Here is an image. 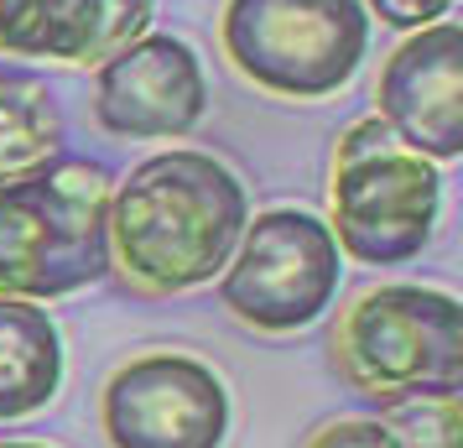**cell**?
<instances>
[{
  "instance_id": "obj_1",
  "label": "cell",
  "mask_w": 463,
  "mask_h": 448,
  "mask_svg": "<svg viewBox=\"0 0 463 448\" xmlns=\"http://www.w3.org/2000/svg\"><path fill=\"white\" fill-rule=\"evenodd\" d=\"M250 219V193L230 162L172 147L136 162L109 193V261L126 287L177 298L230 266Z\"/></svg>"
},
{
  "instance_id": "obj_2",
  "label": "cell",
  "mask_w": 463,
  "mask_h": 448,
  "mask_svg": "<svg viewBox=\"0 0 463 448\" xmlns=\"http://www.w3.org/2000/svg\"><path fill=\"white\" fill-rule=\"evenodd\" d=\"M105 162H52L0 188V298L52 302L115 272Z\"/></svg>"
},
{
  "instance_id": "obj_3",
  "label": "cell",
  "mask_w": 463,
  "mask_h": 448,
  "mask_svg": "<svg viewBox=\"0 0 463 448\" xmlns=\"http://www.w3.org/2000/svg\"><path fill=\"white\" fill-rule=\"evenodd\" d=\"M338 376L370 402L463 386V302L442 287L385 281L338 313Z\"/></svg>"
},
{
  "instance_id": "obj_4",
  "label": "cell",
  "mask_w": 463,
  "mask_h": 448,
  "mask_svg": "<svg viewBox=\"0 0 463 448\" xmlns=\"http://www.w3.org/2000/svg\"><path fill=\"white\" fill-rule=\"evenodd\" d=\"M219 47L276 100H328L370 52V11L364 0H224Z\"/></svg>"
},
{
  "instance_id": "obj_5",
  "label": "cell",
  "mask_w": 463,
  "mask_h": 448,
  "mask_svg": "<svg viewBox=\"0 0 463 448\" xmlns=\"http://www.w3.org/2000/svg\"><path fill=\"white\" fill-rule=\"evenodd\" d=\"M344 256L328 219L313 209H260L245 219L219 302L255 334H297L338 302Z\"/></svg>"
},
{
  "instance_id": "obj_6",
  "label": "cell",
  "mask_w": 463,
  "mask_h": 448,
  "mask_svg": "<svg viewBox=\"0 0 463 448\" xmlns=\"http://www.w3.org/2000/svg\"><path fill=\"white\" fill-rule=\"evenodd\" d=\"M230 386L183 349L126 360L99 391V433L109 448H224Z\"/></svg>"
},
{
  "instance_id": "obj_7",
  "label": "cell",
  "mask_w": 463,
  "mask_h": 448,
  "mask_svg": "<svg viewBox=\"0 0 463 448\" xmlns=\"http://www.w3.org/2000/svg\"><path fill=\"white\" fill-rule=\"evenodd\" d=\"M442 214V172L406 147H385L359 162L334 167V219L338 256L359 266H406L417 261Z\"/></svg>"
},
{
  "instance_id": "obj_8",
  "label": "cell",
  "mask_w": 463,
  "mask_h": 448,
  "mask_svg": "<svg viewBox=\"0 0 463 448\" xmlns=\"http://www.w3.org/2000/svg\"><path fill=\"white\" fill-rule=\"evenodd\" d=\"M209 115V73L177 32H146L94 73V120L126 141H183Z\"/></svg>"
},
{
  "instance_id": "obj_9",
  "label": "cell",
  "mask_w": 463,
  "mask_h": 448,
  "mask_svg": "<svg viewBox=\"0 0 463 448\" xmlns=\"http://www.w3.org/2000/svg\"><path fill=\"white\" fill-rule=\"evenodd\" d=\"M375 115L406 151L427 162L463 157V26L432 22L385 58L375 84Z\"/></svg>"
},
{
  "instance_id": "obj_10",
  "label": "cell",
  "mask_w": 463,
  "mask_h": 448,
  "mask_svg": "<svg viewBox=\"0 0 463 448\" xmlns=\"http://www.w3.org/2000/svg\"><path fill=\"white\" fill-rule=\"evenodd\" d=\"M156 0H0V52L52 63H105L146 37Z\"/></svg>"
},
{
  "instance_id": "obj_11",
  "label": "cell",
  "mask_w": 463,
  "mask_h": 448,
  "mask_svg": "<svg viewBox=\"0 0 463 448\" xmlns=\"http://www.w3.org/2000/svg\"><path fill=\"white\" fill-rule=\"evenodd\" d=\"M63 334L43 302L0 298V423L37 417L63 391Z\"/></svg>"
},
{
  "instance_id": "obj_12",
  "label": "cell",
  "mask_w": 463,
  "mask_h": 448,
  "mask_svg": "<svg viewBox=\"0 0 463 448\" xmlns=\"http://www.w3.org/2000/svg\"><path fill=\"white\" fill-rule=\"evenodd\" d=\"M68 147L63 100L32 68H0V188L52 167Z\"/></svg>"
},
{
  "instance_id": "obj_13",
  "label": "cell",
  "mask_w": 463,
  "mask_h": 448,
  "mask_svg": "<svg viewBox=\"0 0 463 448\" xmlns=\"http://www.w3.org/2000/svg\"><path fill=\"white\" fill-rule=\"evenodd\" d=\"M380 423L396 448H463V396L458 391H417L380 402Z\"/></svg>"
},
{
  "instance_id": "obj_14",
  "label": "cell",
  "mask_w": 463,
  "mask_h": 448,
  "mask_svg": "<svg viewBox=\"0 0 463 448\" xmlns=\"http://www.w3.org/2000/svg\"><path fill=\"white\" fill-rule=\"evenodd\" d=\"M307 448H396V438L385 433L380 417H338V423L317 427Z\"/></svg>"
},
{
  "instance_id": "obj_15",
  "label": "cell",
  "mask_w": 463,
  "mask_h": 448,
  "mask_svg": "<svg viewBox=\"0 0 463 448\" xmlns=\"http://www.w3.org/2000/svg\"><path fill=\"white\" fill-rule=\"evenodd\" d=\"M453 5L458 0H370L364 11L380 16L385 26H396V32H421V26H432V22H448Z\"/></svg>"
},
{
  "instance_id": "obj_16",
  "label": "cell",
  "mask_w": 463,
  "mask_h": 448,
  "mask_svg": "<svg viewBox=\"0 0 463 448\" xmlns=\"http://www.w3.org/2000/svg\"><path fill=\"white\" fill-rule=\"evenodd\" d=\"M385 147H401L396 141V130L385 126L380 115H364V120H354V126L338 136V151H334V167L338 162H359V157H375V151Z\"/></svg>"
},
{
  "instance_id": "obj_17",
  "label": "cell",
  "mask_w": 463,
  "mask_h": 448,
  "mask_svg": "<svg viewBox=\"0 0 463 448\" xmlns=\"http://www.w3.org/2000/svg\"><path fill=\"white\" fill-rule=\"evenodd\" d=\"M0 448H52V443H32V438H11V443H0Z\"/></svg>"
}]
</instances>
